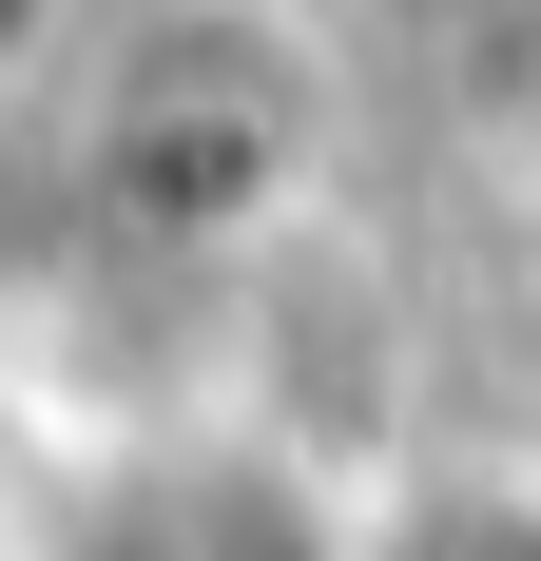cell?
I'll use <instances>...</instances> for the list:
<instances>
[{
    "mask_svg": "<svg viewBox=\"0 0 541 561\" xmlns=\"http://www.w3.org/2000/svg\"><path fill=\"white\" fill-rule=\"evenodd\" d=\"M406 561H541V523L522 504H445V523H406Z\"/></svg>",
    "mask_w": 541,
    "mask_h": 561,
    "instance_id": "obj_1",
    "label": "cell"
}]
</instances>
